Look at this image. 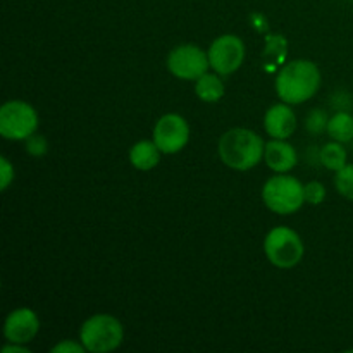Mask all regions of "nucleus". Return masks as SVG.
Returning <instances> with one entry per match:
<instances>
[{
  "mask_svg": "<svg viewBox=\"0 0 353 353\" xmlns=\"http://www.w3.org/2000/svg\"><path fill=\"white\" fill-rule=\"evenodd\" d=\"M321 86V71L312 61L296 59L288 62L276 78V92L283 102L296 105L312 99Z\"/></svg>",
  "mask_w": 353,
  "mask_h": 353,
  "instance_id": "nucleus-1",
  "label": "nucleus"
},
{
  "mask_svg": "<svg viewBox=\"0 0 353 353\" xmlns=\"http://www.w3.org/2000/svg\"><path fill=\"white\" fill-rule=\"evenodd\" d=\"M219 157L228 168L248 171L262 161L265 143L255 131L247 128H233L219 140Z\"/></svg>",
  "mask_w": 353,
  "mask_h": 353,
  "instance_id": "nucleus-2",
  "label": "nucleus"
},
{
  "mask_svg": "<svg viewBox=\"0 0 353 353\" xmlns=\"http://www.w3.org/2000/svg\"><path fill=\"white\" fill-rule=\"evenodd\" d=\"M124 338V327L116 317L97 314L85 321L79 330V341L92 353L116 350Z\"/></svg>",
  "mask_w": 353,
  "mask_h": 353,
  "instance_id": "nucleus-3",
  "label": "nucleus"
},
{
  "mask_svg": "<svg viewBox=\"0 0 353 353\" xmlns=\"http://www.w3.org/2000/svg\"><path fill=\"white\" fill-rule=\"evenodd\" d=\"M262 200L276 214H293L305 202V186L293 176H274L262 188Z\"/></svg>",
  "mask_w": 353,
  "mask_h": 353,
  "instance_id": "nucleus-4",
  "label": "nucleus"
},
{
  "mask_svg": "<svg viewBox=\"0 0 353 353\" xmlns=\"http://www.w3.org/2000/svg\"><path fill=\"white\" fill-rule=\"evenodd\" d=\"M264 250L276 268L292 269L302 261L305 247L299 233L286 226H276L265 236Z\"/></svg>",
  "mask_w": 353,
  "mask_h": 353,
  "instance_id": "nucleus-5",
  "label": "nucleus"
},
{
  "mask_svg": "<svg viewBox=\"0 0 353 353\" xmlns=\"http://www.w3.org/2000/svg\"><path fill=\"white\" fill-rule=\"evenodd\" d=\"M37 128V110L28 102L9 100L0 109V134L7 140H28Z\"/></svg>",
  "mask_w": 353,
  "mask_h": 353,
  "instance_id": "nucleus-6",
  "label": "nucleus"
},
{
  "mask_svg": "<svg viewBox=\"0 0 353 353\" xmlns=\"http://www.w3.org/2000/svg\"><path fill=\"white\" fill-rule=\"evenodd\" d=\"M209 54L192 43L178 45L168 55V69L176 78L193 81L203 76L209 69Z\"/></svg>",
  "mask_w": 353,
  "mask_h": 353,
  "instance_id": "nucleus-7",
  "label": "nucleus"
},
{
  "mask_svg": "<svg viewBox=\"0 0 353 353\" xmlns=\"http://www.w3.org/2000/svg\"><path fill=\"white\" fill-rule=\"evenodd\" d=\"M245 45L236 34H223L216 38L209 48L210 68L221 76L238 71L243 64Z\"/></svg>",
  "mask_w": 353,
  "mask_h": 353,
  "instance_id": "nucleus-8",
  "label": "nucleus"
},
{
  "mask_svg": "<svg viewBox=\"0 0 353 353\" xmlns=\"http://www.w3.org/2000/svg\"><path fill=\"white\" fill-rule=\"evenodd\" d=\"M190 140V126L179 114H165L154 128V141L162 154L183 150Z\"/></svg>",
  "mask_w": 353,
  "mask_h": 353,
  "instance_id": "nucleus-9",
  "label": "nucleus"
},
{
  "mask_svg": "<svg viewBox=\"0 0 353 353\" xmlns=\"http://www.w3.org/2000/svg\"><path fill=\"white\" fill-rule=\"evenodd\" d=\"M40 330V321L38 316L31 309H16L7 316L3 324V334L10 343H30Z\"/></svg>",
  "mask_w": 353,
  "mask_h": 353,
  "instance_id": "nucleus-10",
  "label": "nucleus"
},
{
  "mask_svg": "<svg viewBox=\"0 0 353 353\" xmlns=\"http://www.w3.org/2000/svg\"><path fill=\"white\" fill-rule=\"evenodd\" d=\"M264 128L269 137L276 140H286L292 137L296 130V116L292 110L290 103H276L265 112Z\"/></svg>",
  "mask_w": 353,
  "mask_h": 353,
  "instance_id": "nucleus-11",
  "label": "nucleus"
},
{
  "mask_svg": "<svg viewBox=\"0 0 353 353\" xmlns=\"http://www.w3.org/2000/svg\"><path fill=\"white\" fill-rule=\"evenodd\" d=\"M265 164L274 172H288L296 165V152L292 145L283 140H271L265 143Z\"/></svg>",
  "mask_w": 353,
  "mask_h": 353,
  "instance_id": "nucleus-12",
  "label": "nucleus"
},
{
  "mask_svg": "<svg viewBox=\"0 0 353 353\" xmlns=\"http://www.w3.org/2000/svg\"><path fill=\"white\" fill-rule=\"evenodd\" d=\"M130 161L140 171H150L161 161V148L155 145V141L141 140L131 147Z\"/></svg>",
  "mask_w": 353,
  "mask_h": 353,
  "instance_id": "nucleus-13",
  "label": "nucleus"
},
{
  "mask_svg": "<svg viewBox=\"0 0 353 353\" xmlns=\"http://www.w3.org/2000/svg\"><path fill=\"white\" fill-rule=\"evenodd\" d=\"M195 93L203 102L214 103L217 100H221V97L224 95V83L221 81V78L217 74L205 72V74L196 79Z\"/></svg>",
  "mask_w": 353,
  "mask_h": 353,
  "instance_id": "nucleus-14",
  "label": "nucleus"
},
{
  "mask_svg": "<svg viewBox=\"0 0 353 353\" xmlns=\"http://www.w3.org/2000/svg\"><path fill=\"white\" fill-rule=\"evenodd\" d=\"M327 134L334 141L347 143L353 140V116L348 112H338L327 123Z\"/></svg>",
  "mask_w": 353,
  "mask_h": 353,
  "instance_id": "nucleus-15",
  "label": "nucleus"
},
{
  "mask_svg": "<svg viewBox=\"0 0 353 353\" xmlns=\"http://www.w3.org/2000/svg\"><path fill=\"white\" fill-rule=\"evenodd\" d=\"M321 162L330 171H340L341 168L347 165V150H345L343 143L340 141H331V143L324 145L321 150Z\"/></svg>",
  "mask_w": 353,
  "mask_h": 353,
  "instance_id": "nucleus-16",
  "label": "nucleus"
},
{
  "mask_svg": "<svg viewBox=\"0 0 353 353\" xmlns=\"http://www.w3.org/2000/svg\"><path fill=\"white\" fill-rule=\"evenodd\" d=\"M334 185H336V190L340 192V195H343L345 199L353 202V164H347L340 171H336Z\"/></svg>",
  "mask_w": 353,
  "mask_h": 353,
  "instance_id": "nucleus-17",
  "label": "nucleus"
},
{
  "mask_svg": "<svg viewBox=\"0 0 353 353\" xmlns=\"http://www.w3.org/2000/svg\"><path fill=\"white\" fill-rule=\"evenodd\" d=\"M326 199V188L323 183L310 181L305 185V202L312 203V205H319Z\"/></svg>",
  "mask_w": 353,
  "mask_h": 353,
  "instance_id": "nucleus-18",
  "label": "nucleus"
},
{
  "mask_svg": "<svg viewBox=\"0 0 353 353\" xmlns=\"http://www.w3.org/2000/svg\"><path fill=\"white\" fill-rule=\"evenodd\" d=\"M327 123H330V119H327L326 112H323V110H312L309 117H307V128L314 134L321 133L323 130H327Z\"/></svg>",
  "mask_w": 353,
  "mask_h": 353,
  "instance_id": "nucleus-19",
  "label": "nucleus"
},
{
  "mask_svg": "<svg viewBox=\"0 0 353 353\" xmlns=\"http://www.w3.org/2000/svg\"><path fill=\"white\" fill-rule=\"evenodd\" d=\"M26 150L30 152L31 155H43L47 152V140L40 134H31L26 140Z\"/></svg>",
  "mask_w": 353,
  "mask_h": 353,
  "instance_id": "nucleus-20",
  "label": "nucleus"
},
{
  "mask_svg": "<svg viewBox=\"0 0 353 353\" xmlns=\"http://www.w3.org/2000/svg\"><path fill=\"white\" fill-rule=\"evenodd\" d=\"M0 165H2V172H0V178H2V190L6 192L14 179V168L10 165V162L7 161L6 157L0 159Z\"/></svg>",
  "mask_w": 353,
  "mask_h": 353,
  "instance_id": "nucleus-21",
  "label": "nucleus"
},
{
  "mask_svg": "<svg viewBox=\"0 0 353 353\" xmlns=\"http://www.w3.org/2000/svg\"><path fill=\"white\" fill-rule=\"evenodd\" d=\"M86 348L83 347V343H72V341H62V343L55 345L54 348H52V352H57V353H65V352H74V353H81L85 352Z\"/></svg>",
  "mask_w": 353,
  "mask_h": 353,
  "instance_id": "nucleus-22",
  "label": "nucleus"
},
{
  "mask_svg": "<svg viewBox=\"0 0 353 353\" xmlns=\"http://www.w3.org/2000/svg\"><path fill=\"white\" fill-rule=\"evenodd\" d=\"M2 352L3 353H10V352H14V353H30L28 348L19 347V343H12V345H9V347H3Z\"/></svg>",
  "mask_w": 353,
  "mask_h": 353,
  "instance_id": "nucleus-23",
  "label": "nucleus"
}]
</instances>
